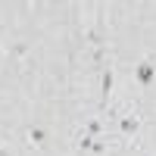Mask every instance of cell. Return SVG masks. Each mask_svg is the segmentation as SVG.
<instances>
[{
	"label": "cell",
	"instance_id": "cell-2",
	"mask_svg": "<svg viewBox=\"0 0 156 156\" xmlns=\"http://www.w3.org/2000/svg\"><path fill=\"white\" fill-rule=\"evenodd\" d=\"M119 131H122V134H128V137L140 134V115H137L134 109H128L122 119H119Z\"/></svg>",
	"mask_w": 156,
	"mask_h": 156
},
{
	"label": "cell",
	"instance_id": "cell-4",
	"mask_svg": "<svg viewBox=\"0 0 156 156\" xmlns=\"http://www.w3.org/2000/svg\"><path fill=\"white\" fill-rule=\"evenodd\" d=\"M109 87H112V69L103 72V100H100V109H106V103H109Z\"/></svg>",
	"mask_w": 156,
	"mask_h": 156
},
{
	"label": "cell",
	"instance_id": "cell-6",
	"mask_svg": "<svg viewBox=\"0 0 156 156\" xmlns=\"http://www.w3.org/2000/svg\"><path fill=\"white\" fill-rule=\"evenodd\" d=\"M0 150H3V137H0Z\"/></svg>",
	"mask_w": 156,
	"mask_h": 156
},
{
	"label": "cell",
	"instance_id": "cell-1",
	"mask_svg": "<svg viewBox=\"0 0 156 156\" xmlns=\"http://www.w3.org/2000/svg\"><path fill=\"white\" fill-rule=\"evenodd\" d=\"M134 75H137V84H140V87H150V84L156 81V56H144V59L137 62Z\"/></svg>",
	"mask_w": 156,
	"mask_h": 156
},
{
	"label": "cell",
	"instance_id": "cell-5",
	"mask_svg": "<svg viewBox=\"0 0 156 156\" xmlns=\"http://www.w3.org/2000/svg\"><path fill=\"white\" fill-rule=\"evenodd\" d=\"M106 150H109V147H106V140H100V137L94 140V144H90V153H97V156H103Z\"/></svg>",
	"mask_w": 156,
	"mask_h": 156
},
{
	"label": "cell",
	"instance_id": "cell-3",
	"mask_svg": "<svg viewBox=\"0 0 156 156\" xmlns=\"http://www.w3.org/2000/svg\"><path fill=\"white\" fill-rule=\"evenodd\" d=\"M25 137H28V144L37 147V150H44V147L50 144V131H47L44 125H31L28 131H25Z\"/></svg>",
	"mask_w": 156,
	"mask_h": 156
}]
</instances>
